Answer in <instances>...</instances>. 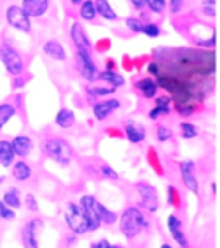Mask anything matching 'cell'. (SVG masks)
I'll return each instance as SVG.
<instances>
[{
  "mask_svg": "<svg viewBox=\"0 0 220 248\" xmlns=\"http://www.w3.org/2000/svg\"><path fill=\"white\" fill-rule=\"evenodd\" d=\"M119 228L120 233L127 240H135L145 228H149V220L145 218V213L139 207L130 205L120 213Z\"/></svg>",
  "mask_w": 220,
  "mask_h": 248,
  "instance_id": "obj_1",
  "label": "cell"
},
{
  "mask_svg": "<svg viewBox=\"0 0 220 248\" xmlns=\"http://www.w3.org/2000/svg\"><path fill=\"white\" fill-rule=\"evenodd\" d=\"M40 150L48 160L59 163V165H69L74 157V150H72L70 143L67 140L60 139V137H48L40 143Z\"/></svg>",
  "mask_w": 220,
  "mask_h": 248,
  "instance_id": "obj_2",
  "label": "cell"
},
{
  "mask_svg": "<svg viewBox=\"0 0 220 248\" xmlns=\"http://www.w3.org/2000/svg\"><path fill=\"white\" fill-rule=\"evenodd\" d=\"M0 62L5 67V72L9 75H22L25 72V60L20 55V52L10 44L9 40L0 42Z\"/></svg>",
  "mask_w": 220,
  "mask_h": 248,
  "instance_id": "obj_3",
  "label": "cell"
},
{
  "mask_svg": "<svg viewBox=\"0 0 220 248\" xmlns=\"http://www.w3.org/2000/svg\"><path fill=\"white\" fill-rule=\"evenodd\" d=\"M75 67L80 77L87 83H97L98 82V67L92 57V50H82V48H75Z\"/></svg>",
  "mask_w": 220,
  "mask_h": 248,
  "instance_id": "obj_4",
  "label": "cell"
},
{
  "mask_svg": "<svg viewBox=\"0 0 220 248\" xmlns=\"http://www.w3.org/2000/svg\"><path fill=\"white\" fill-rule=\"evenodd\" d=\"M63 220H65L67 227L74 235H85L89 233V225H87V218L83 215L82 208L79 203L74 202H67L65 212H63Z\"/></svg>",
  "mask_w": 220,
  "mask_h": 248,
  "instance_id": "obj_5",
  "label": "cell"
},
{
  "mask_svg": "<svg viewBox=\"0 0 220 248\" xmlns=\"http://www.w3.org/2000/svg\"><path fill=\"white\" fill-rule=\"evenodd\" d=\"M5 22L14 30H18L22 33L32 32V18L22 10L20 5H9L5 9Z\"/></svg>",
  "mask_w": 220,
  "mask_h": 248,
  "instance_id": "obj_6",
  "label": "cell"
},
{
  "mask_svg": "<svg viewBox=\"0 0 220 248\" xmlns=\"http://www.w3.org/2000/svg\"><path fill=\"white\" fill-rule=\"evenodd\" d=\"M137 193L140 197V207L145 208L149 213H155L160 208V200H158V193L152 183L149 182H137L135 185Z\"/></svg>",
  "mask_w": 220,
  "mask_h": 248,
  "instance_id": "obj_7",
  "label": "cell"
},
{
  "mask_svg": "<svg viewBox=\"0 0 220 248\" xmlns=\"http://www.w3.org/2000/svg\"><path fill=\"white\" fill-rule=\"evenodd\" d=\"M195 162L193 160H182L179 163V170H180V178L184 186L192 192L193 195H200V186H199V180L195 177Z\"/></svg>",
  "mask_w": 220,
  "mask_h": 248,
  "instance_id": "obj_8",
  "label": "cell"
},
{
  "mask_svg": "<svg viewBox=\"0 0 220 248\" xmlns=\"http://www.w3.org/2000/svg\"><path fill=\"white\" fill-rule=\"evenodd\" d=\"M44 227L40 218H32L22 227L20 240L24 248H39V232Z\"/></svg>",
  "mask_w": 220,
  "mask_h": 248,
  "instance_id": "obj_9",
  "label": "cell"
},
{
  "mask_svg": "<svg viewBox=\"0 0 220 248\" xmlns=\"http://www.w3.org/2000/svg\"><path fill=\"white\" fill-rule=\"evenodd\" d=\"M120 107V100L117 98H112V97H107L105 100H100V102H94L92 104V113L95 117V120L98 122H104L112 115L115 110H119Z\"/></svg>",
  "mask_w": 220,
  "mask_h": 248,
  "instance_id": "obj_10",
  "label": "cell"
},
{
  "mask_svg": "<svg viewBox=\"0 0 220 248\" xmlns=\"http://www.w3.org/2000/svg\"><path fill=\"white\" fill-rule=\"evenodd\" d=\"M94 200H95V197L94 195H83L80 198V208L83 212V215H85L87 218V225H89V232H97L98 228H100V220H98V215L95 212V208H94Z\"/></svg>",
  "mask_w": 220,
  "mask_h": 248,
  "instance_id": "obj_11",
  "label": "cell"
},
{
  "mask_svg": "<svg viewBox=\"0 0 220 248\" xmlns=\"http://www.w3.org/2000/svg\"><path fill=\"white\" fill-rule=\"evenodd\" d=\"M70 40L75 45V48H82V50H92L94 44L90 37L87 35L85 27L80 22H74L70 27Z\"/></svg>",
  "mask_w": 220,
  "mask_h": 248,
  "instance_id": "obj_12",
  "label": "cell"
},
{
  "mask_svg": "<svg viewBox=\"0 0 220 248\" xmlns=\"http://www.w3.org/2000/svg\"><path fill=\"white\" fill-rule=\"evenodd\" d=\"M167 227H169V232L172 235V238L177 242V245L180 248H190V242H189L187 235L184 233V227H182V222L177 215H169L167 218Z\"/></svg>",
  "mask_w": 220,
  "mask_h": 248,
  "instance_id": "obj_13",
  "label": "cell"
},
{
  "mask_svg": "<svg viewBox=\"0 0 220 248\" xmlns=\"http://www.w3.org/2000/svg\"><path fill=\"white\" fill-rule=\"evenodd\" d=\"M124 135L130 143L139 145L147 139V128L135 120H127L124 122Z\"/></svg>",
  "mask_w": 220,
  "mask_h": 248,
  "instance_id": "obj_14",
  "label": "cell"
},
{
  "mask_svg": "<svg viewBox=\"0 0 220 248\" xmlns=\"http://www.w3.org/2000/svg\"><path fill=\"white\" fill-rule=\"evenodd\" d=\"M20 7L30 18H42L50 9V0H22Z\"/></svg>",
  "mask_w": 220,
  "mask_h": 248,
  "instance_id": "obj_15",
  "label": "cell"
},
{
  "mask_svg": "<svg viewBox=\"0 0 220 248\" xmlns=\"http://www.w3.org/2000/svg\"><path fill=\"white\" fill-rule=\"evenodd\" d=\"M10 143H12V148L15 152V157H20V158H29L30 155H32L33 148H35V143H33V140L30 139L29 135H17L14 137L12 140H10Z\"/></svg>",
  "mask_w": 220,
  "mask_h": 248,
  "instance_id": "obj_16",
  "label": "cell"
},
{
  "mask_svg": "<svg viewBox=\"0 0 220 248\" xmlns=\"http://www.w3.org/2000/svg\"><path fill=\"white\" fill-rule=\"evenodd\" d=\"M42 52H44L45 57L55 60V62H65V60H67L65 47L62 45V42H59L55 39L45 40L44 45H42Z\"/></svg>",
  "mask_w": 220,
  "mask_h": 248,
  "instance_id": "obj_17",
  "label": "cell"
},
{
  "mask_svg": "<svg viewBox=\"0 0 220 248\" xmlns=\"http://www.w3.org/2000/svg\"><path fill=\"white\" fill-rule=\"evenodd\" d=\"M134 87L140 92V95H142L145 100H154L158 95V85H157V80L154 77L140 78L134 83Z\"/></svg>",
  "mask_w": 220,
  "mask_h": 248,
  "instance_id": "obj_18",
  "label": "cell"
},
{
  "mask_svg": "<svg viewBox=\"0 0 220 248\" xmlns=\"http://www.w3.org/2000/svg\"><path fill=\"white\" fill-rule=\"evenodd\" d=\"M12 169V178L17 182H27L33 177V169L32 165L27 162V160H17L14 162V165L10 167Z\"/></svg>",
  "mask_w": 220,
  "mask_h": 248,
  "instance_id": "obj_19",
  "label": "cell"
},
{
  "mask_svg": "<svg viewBox=\"0 0 220 248\" xmlns=\"http://www.w3.org/2000/svg\"><path fill=\"white\" fill-rule=\"evenodd\" d=\"M54 122L59 128H62V130H69V128H72L75 125L77 118H75L74 110L69 108V107H62V108L57 112Z\"/></svg>",
  "mask_w": 220,
  "mask_h": 248,
  "instance_id": "obj_20",
  "label": "cell"
},
{
  "mask_svg": "<svg viewBox=\"0 0 220 248\" xmlns=\"http://www.w3.org/2000/svg\"><path fill=\"white\" fill-rule=\"evenodd\" d=\"M98 82L105 83L107 87H112V89H115V90L125 85L124 75H120L117 70H102V72H98Z\"/></svg>",
  "mask_w": 220,
  "mask_h": 248,
  "instance_id": "obj_21",
  "label": "cell"
},
{
  "mask_svg": "<svg viewBox=\"0 0 220 248\" xmlns=\"http://www.w3.org/2000/svg\"><path fill=\"white\" fill-rule=\"evenodd\" d=\"M15 152L12 148V143L10 140L2 139L0 140V165L5 167V169H10L15 162Z\"/></svg>",
  "mask_w": 220,
  "mask_h": 248,
  "instance_id": "obj_22",
  "label": "cell"
},
{
  "mask_svg": "<svg viewBox=\"0 0 220 248\" xmlns=\"http://www.w3.org/2000/svg\"><path fill=\"white\" fill-rule=\"evenodd\" d=\"M95 2V9H97V15L102 17L107 22H115L119 20V14L115 12L112 5H110L109 0H94Z\"/></svg>",
  "mask_w": 220,
  "mask_h": 248,
  "instance_id": "obj_23",
  "label": "cell"
},
{
  "mask_svg": "<svg viewBox=\"0 0 220 248\" xmlns=\"http://www.w3.org/2000/svg\"><path fill=\"white\" fill-rule=\"evenodd\" d=\"M94 208H95V212H97V215H98V220H100V223H104V225H113V223L117 222V218H119L115 212L109 210L104 203H100V202H98L97 198L94 200Z\"/></svg>",
  "mask_w": 220,
  "mask_h": 248,
  "instance_id": "obj_24",
  "label": "cell"
},
{
  "mask_svg": "<svg viewBox=\"0 0 220 248\" xmlns=\"http://www.w3.org/2000/svg\"><path fill=\"white\" fill-rule=\"evenodd\" d=\"M17 107L12 102H2L0 104V132L5 128V125L9 124L12 118L17 115Z\"/></svg>",
  "mask_w": 220,
  "mask_h": 248,
  "instance_id": "obj_25",
  "label": "cell"
},
{
  "mask_svg": "<svg viewBox=\"0 0 220 248\" xmlns=\"http://www.w3.org/2000/svg\"><path fill=\"white\" fill-rule=\"evenodd\" d=\"M79 15L83 22H94L98 17L97 9H95V2L94 0H83L79 5Z\"/></svg>",
  "mask_w": 220,
  "mask_h": 248,
  "instance_id": "obj_26",
  "label": "cell"
},
{
  "mask_svg": "<svg viewBox=\"0 0 220 248\" xmlns=\"http://www.w3.org/2000/svg\"><path fill=\"white\" fill-rule=\"evenodd\" d=\"M2 202L7 205V207L14 208V210H18L22 207V195H20V190L15 188V186H12V188L5 190V193H3L2 197Z\"/></svg>",
  "mask_w": 220,
  "mask_h": 248,
  "instance_id": "obj_27",
  "label": "cell"
},
{
  "mask_svg": "<svg viewBox=\"0 0 220 248\" xmlns=\"http://www.w3.org/2000/svg\"><path fill=\"white\" fill-rule=\"evenodd\" d=\"M179 128H180L182 139L192 140L199 137V128H197V125H193L192 122H189V120H182L179 124Z\"/></svg>",
  "mask_w": 220,
  "mask_h": 248,
  "instance_id": "obj_28",
  "label": "cell"
},
{
  "mask_svg": "<svg viewBox=\"0 0 220 248\" xmlns=\"http://www.w3.org/2000/svg\"><path fill=\"white\" fill-rule=\"evenodd\" d=\"M87 93L90 95V97L94 98H107L110 97L112 93H115V89H112V87H97V85H90L89 89H87Z\"/></svg>",
  "mask_w": 220,
  "mask_h": 248,
  "instance_id": "obj_29",
  "label": "cell"
},
{
  "mask_svg": "<svg viewBox=\"0 0 220 248\" xmlns=\"http://www.w3.org/2000/svg\"><path fill=\"white\" fill-rule=\"evenodd\" d=\"M142 33L149 39H157V37L162 35V29L157 22H143Z\"/></svg>",
  "mask_w": 220,
  "mask_h": 248,
  "instance_id": "obj_30",
  "label": "cell"
},
{
  "mask_svg": "<svg viewBox=\"0 0 220 248\" xmlns=\"http://www.w3.org/2000/svg\"><path fill=\"white\" fill-rule=\"evenodd\" d=\"M154 100H155V107H158L164 112V115H170L172 113V98H170V95H157Z\"/></svg>",
  "mask_w": 220,
  "mask_h": 248,
  "instance_id": "obj_31",
  "label": "cell"
},
{
  "mask_svg": "<svg viewBox=\"0 0 220 248\" xmlns=\"http://www.w3.org/2000/svg\"><path fill=\"white\" fill-rule=\"evenodd\" d=\"M155 137H157V140L160 143H165V142H169V140L173 139V130L167 127V125L160 124V125L155 127Z\"/></svg>",
  "mask_w": 220,
  "mask_h": 248,
  "instance_id": "obj_32",
  "label": "cell"
},
{
  "mask_svg": "<svg viewBox=\"0 0 220 248\" xmlns=\"http://www.w3.org/2000/svg\"><path fill=\"white\" fill-rule=\"evenodd\" d=\"M145 7L150 14H164L167 9V0H145Z\"/></svg>",
  "mask_w": 220,
  "mask_h": 248,
  "instance_id": "obj_33",
  "label": "cell"
},
{
  "mask_svg": "<svg viewBox=\"0 0 220 248\" xmlns=\"http://www.w3.org/2000/svg\"><path fill=\"white\" fill-rule=\"evenodd\" d=\"M125 27H127L132 33H142L143 20L140 17H127L125 18Z\"/></svg>",
  "mask_w": 220,
  "mask_h": 248,
  "instance_id": "obj_34",
  "label": "cell"
},
{
  "mask_svg": "<svg viewBox=\"0 0 220 248\" xmlns=\"http://www.w3.org/2000/svg\"><path fill=\"white\" fill-rule=\"evenodd\" d=\"M15 210L7 207L5 203H3L2 200H0V220H3V222H12V220H15Z\"/></svg>",
  "mask_w": 220,
  "mask_h": 248,
  "instance_id": "obj_35",
  "label": "cell"
},
{
  "mask_svg": "<svg viewBox=\"0 0 220 248\" xmlns=\"http://www.w3.org/2000/svg\"><path fill=\"white\" fill-rule=\"evenodd\" d=\"M100 175L104 178H107V180H119L120 178V175L117 173L110 165H107V163H102L100 165Z\"/></svg>",
  "mask_w": 220,
  "mask_h": 248,
  "instance_id": "obj_36",
  "label": "cell"
},
{
  "mask_svg": "<svg viewBox=\"0 0 220 248\" xmlns=\"http://www.w3.org/2000/svg\"><path fill=\"white\" fill-rule=\"evenodd\" d=\"M185 0H167V9L172 15H179L184 9Z\"/></svg>",
  "mask_w": 220,
  "mask_h": 248,
  "instance_id": "obj_37",
  "label": "cell"
},
{
  "mask_svg": "<svg viewBox=\"0 0 220 248\" xmlns=\"http://www.w3.org/2000/svg\"><path fill=\"white\" fill-rule=\"evenodd\" d=\"M25 205H27V210L30 212H39V203H37V198L35 195H32V193H27V197H25Z\"/></svg>",
  "mask_w": 220,
  "mask_h": 248,
  "instance_id": "obj_38",
  "label": "cell"
},
{
  "mask_svg": "<svg viewBox=\"0 0 220 248\" xmlns=\"http://www.w3.org/2000/svg\"><path fill=\"white\" fill-rule=\"evenodd\" d=\"M147 72L150 74V77H158V74L162 72L160 62H157V60H152L149 65H147Z\"/></svg>",
  "mask_w": 220,
  "mask_h": 248,
  "instance_id": "obj_39",
  "label": "cell"
},
{
  "mask_svg": "<svg viewBox=\"0 0 220 248\" xmlns=\"http://www.w3.org/2000/svg\"><path fill=\"white\" fill-rule=\"evenodd\" d=\"M29 80L24 77V74L22 75H15L14 77V82H12V89L14 90H18V89H24L25 85H27Z\"/></svg>",
  "mask_w": 220,
  "mask_h": 248,
  "instance_id": "obj_40",
  "label": "cell"
},
{
  "mask_svg": "<svg viewBox=\"0 0 220 248\" xmlns=\"http://www.w3.org/2000/svg\"><path fill=\"white\" fill-rule=\"evenodd\" d=\"M160 117H165L164 115V112H162V110L160 108H158V107H152V108L149 110V118H150V120H158V118H160Z\"/></svg>",
  "mask_w": 220,
  "mask_h": 248,
  "instance_id": "obj_41",
  "label": "cell"
},
{
  "mask_svg": "<svg viewBox=\"0 0 220 248\" xmlns=\"http://www.w3.org/2000/svg\"><path fill=\"white\" fill-rule=\"evenodd\" d=\"M200 12L210 18L217 17V9H215V7H200Z\"/></svg>",
  "mask_w": 220,
  "mask_h": 248,
  "instance_id": "obj_42",
  "label": "cell"
},
{
  "mask_svg": "<svg viewBox=\"0 0 220 248\" xmlns=\"http://www.w3.org/2000/svg\"><path fill=\"white\" fill-rule=\"evenodd\" d=\"M128 3H130L135 10H143V9H145V0H128Z\"/></svg>",
  "mask_w": 220,
  "mask_h": 248,
  "instance_id": "obj_43",
  "label": "cell"
},
{
  "mask_svg": "<svg viewBox=\"0 0 220 248\" xmlns=\"http://www.w3.org/2000/svg\"><path fill=\"white\" fill-rule=\"evenodd\" d=\"M12 104H14L15 107H17V110H18V108H22V107H24V95H22V93L15 95Z\"/></svg>",
  "mask_w": 220,
  "mask_h": 248,
  "instance_id": "obj_44",
  "label": "cell"
},
{
  "mask_svg": "<svg viewBox=\"0 0 220 248\" xmlns=\"http://www.w3.org/2000/svg\"><path fill=\"white\" fill-rule=\"evenodd\" d=\"M117 62L113 59H105V70H115Z\"/></svg>",
  "mask_w": 220,
  "mask_h": 248,
  "instance_id": "obj_45",
  "label": "cell"
},
{
  "mask_svg": "<svg viewBox=\"0 0 220 248\" xmlns=\"http://www.w3.org/2000/svg\"><path fill=\"white\" fill-rule=\"evenodd\" d=\"M217 5V0H202L200 7H215Z\"/></svg>",
  "mask_w": 220,
  "mask_h": 248,
  "instance_id": "obj_46",
  "label": "cell"
},
{
  "mask_svg": "<svg viewBox=\"0 0 220 248\" xmlns=\"http://www.w3.org/2000/svg\"><path fill=\"white\" fill-rule=\"evenodd\" d=\"M69 2H70V5H74V7H79V5H80V3L83 2V0H69Z\"/></svg>",
  "mask_w": 220,
  "mask_h": 248,
  "instance_id": "obj_47",
  "label": "cell"
},
{
  "mask_svg": "<svg viewBox=\"0 0 220 248\" xmlns=\"http://www.w3.org/2000/svg\"><path fill=\"white\" fill-rule=\"evenodd\" d=\"M110 248H125V247L120 245V243H115V245H110Z\"/></svg>",
  "mask_w": 220,
  "mask_h": 248,
  "instance_id": "obj_48",
  "label": "cell"
},
{
  "mask_svg": "<svg viewBox=\"0 0 220 248\" xmlns=\"http://www.w3.org/2000/svg\"><path fill=\"white\" fill-rule=\"evenodd\" d=\"M160 248H173L172 245H169V243H164V245H162Z\"/></svg>",
  "mask_w": 220,
  "mask_h": 248,
  "instance_id": "obj_49",
  "label": "cell"
},
{
  "mask_svg": "<svg viewBox=\"0 0 220 248\" xmlns=\"http://www.w3.org/2000/svg\"><path fill=\"white\" fill-rule=\"evenodd\" d=\"M3 182H5V177H0V185H2Z\"/></svg>",
  "mask_w": 220,
  "mask_h": 248,
  "instance_id": "obj_50",
  "label": "cell"
},
{
  "mask_svg": "<svg viewBox=\"0 0 220 248\" xmlns=\"http://www.w3.org/2000/svg\"><path fill=\"white\" fill-rule=\"evenodd\" d=\"M90 248H97V243H92V245H90Z\"/></svg>",
  "mask_w": 220,
  "mask_h": 248,
  "instance_id": "obj_51",
  "label": "cell"
}]
</instances>
